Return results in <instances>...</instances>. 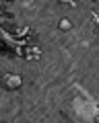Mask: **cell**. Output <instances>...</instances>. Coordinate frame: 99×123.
<instances>
[{
	"instance_id": "1",
	"label": "cell",
	"mask_w": 99,
	"mask_h": 123,
	"mask_svg": "<svg viewBox=\"0 0 99 123\" xmlns=\"http://www.w3.org/2000/svg\"><path fill=\"white\" fill-rule=\"evenodd\" d=\"M60 27H62V29H68V27H70V23H68V21H62V23H60Z\"/></svg>"
}]
</instances>
